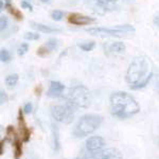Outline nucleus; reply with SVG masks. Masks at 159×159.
Instances as JSON below:
<instances>
[{
    "label": "nucleus",
    "instance_id": "f257e3e1",
    "mask_svg": "<svg viewBox=\"0 0 159 159\" xmlns=\"http://www.w3.org/2000/svg\"><path fill=\"white\" fill-rule=\"evenodd\" d=\"M110 108L114 116L121 119H126L139 112L140 107L136 100L130 94L123 91H118L110 97Z\"/></svg>",
    "mask_w": 159,
    "mask_h": 159
},
{
    "label": "nucleus",
    "instance_id": "f03ea898",
    "mask_svg": "<svg viewBox=\"0 0 159 159\" xmlns=\"http://www.w3.org/2000/svg\"><path fill=\"white\" fill-rule=\"evenodd\" d=\"M103 118L96 114H87L81 117L73 130V135L76 138H83L93 133L101 125Z\"/></svg>",
    "mask_w": 159,
    "mask_h": 159
},
{
    "label": "nucleus",
    "instance_id": "7ed1b4c3",
    "mask_svg": "<svg viewBox=\"0 0 159 159\" xmlns=\"http://www.w3.org/2000/svg\"><path fill=\"white\" fill-rule=\"evenodd\" d=\"M148 61L147 58L143 56H138L135 57L133 61L130 63L129 69L126 72V81L127 83L132 84H137L138 82H140L142 79H144L148 73Z\"/></svg>",
    "mask_w": 159,
    "mask_h": 159
},
{
    "label": "nucleus",
    "instance_id": "20e7f679",
    "mask_svg": "<svg viewBox=\"0 0 159 159\" xmlns=\"http://www.w3.org/2000/svg\"><path fill=\"white\" fill-rule=\"evenodd\" d=\"M68 101L75 108H86L90 104V92L82 85L74 86L69 91Z\"/></svg>",
    "mask_w": 159,
    "mask_h": 159
},
{
    "label": "nucleus",
    "instance_id": "39448f33",
    "mask_svg": "<svg viewBox=\"0 0 159 159\" xmlns=\"http://www.w3.org/2000/svg\"><path fill=\"white\" fill-rule=\"evenodd\" d=\"M74 109L75 107L69 101L66 102L65 104L56 105L52 108V116L54 118L55 121L69 124L73 121L74 118Z\"/></svg>",
    "mask_w": 159,
    "mask_h": 159
},
{
    "label": "nucleus",
    "instance_id": "423d86ee",
    "mask_svg": "<svg viewBox=\"0 0 159 159\" xmlns=\"http://www.w3.org/2000/svg\"><path fill=\"white\" fill-rule=\"evenodd\" d=\"M91 35H110V36H119V35L125 34V33L135 32V28L129 25H117L115 28L108 29V28H90L86 30Z\"/></svg>",
    "mask_w": 159,
    "mask_h": 159
},
{
    "label": "nucleus",
    "instance_id": "0eeeda50",
    "mask_svg": "<svg viewBox=\"0 0 159 159\" xmlns=\"http://www.w3.org/2000/svg\"><path fill=\"white\" fill-rule=\"evenodd\" d=\"M82 159H123L120 151L117 148H110L103 151H97V152H90V154L85 155Z\"/></svg>",
    "mask_w": 159,
    "mask_h": 159
},
{
    "label": "nucleus",
    "instance_id": "6e6552de",
    "mask_svg": "<svg viewBox=\"0 0 159 159\" xmlns=\"http://www.w3.org/2000/svg\"><path fill=\"white\" fill-rule=\"evenodd\" d=\"M68 21L70 22V24L75 25H85L91 24V22H94L96 21V19L92 18V17L85 16V15H81V14H78V13H73V14L69 15Z\"/></svg>",
    "mask_w": 159,
    "mask_h": 159
},
{
    "label": "nucleus",
    "instance_id": "1a4fd4ad",
    "mask_svg": "<svg viewBox=\"0 0 159 159\" xmlns=\"http://www.w3.org/2000/svg\"><path fill=\"white\" fill-rule=\"evenodd\" d=\"M104 145H105L104 139L101 137H98V136L90 137L86 141V148L88 152H97V151H100L104 148Z\"/></svg>",
    "mask_w": 159,
    "mask_h": 159
},
{
    "label": "nucleus",
    "instance_id": "9d476101",
    "mask_svg": "<svg viewBox=\"0 0 159 159\" xmlns=\"http://www.w3.org/2000/svg\"><path fill=\"white\" fill-rule=\"evenodd\" d=\"M64 85L60 82H56V81H52L50 83V88L48 90L47 94L48 97L50 98H58V97L61 94V92L64 90Z\"/></svg>",
    "mask_w": 159,
    "mask_h": 159
},
{
    "label": "nucleus",
    "instance_id": "9b49d317",
    "mask_svg": "<svg viewBox=\"0 0 159 159\" xmlns=\"http://www.w3.org/2000/svg\"><path fill=\"white\" fill-rule=\"evenodd\" d=\"M18 122H19V129H20V134H21V138L24 142H28L30 140V129L27 127L22 117V111L21 109L19 110V117H18Z\"/></svg>",
    "mask_w": 159,
    "mask_h": 159
},
{
    "label": "nucleus",
    "instance_id": "f8f14e48",
    "mask_svg": "<svg viewBox=\"0 0 159 159\" xmlns=\"http://www.w3.org/2000/svg\"><path fill=\"white\" fill-rule=\"evenodd\" d=\"M32 27L34 29H36L40 32H43V33H54V32H61V29L58 28H53V27H50V25H43V24H37V22H31Z\"/></svg>",
    "mask_w": 159,
    "mask_h": 159
},
{
    "label": "nucleus",
    "instance_id": "ddd939ff",
    "mask_svg": "<svg viewBox=\"0 0 159 159\" xmlns=\"http://www.w3.org/2000/svg\"><path fill=\"white\" fill-rule=\"evenodd\" d=\"M153 78V73L150 72L148 74L147 76H145L144 79H142L140 82H138L137 84H134V85H130V88L132 89H140V88H143V87H145L148 84V82L151 81V79Z\"/></svg>",
    "mask_w": 159,
    "mask_h": 159
},
{
    "label": "nucleus",
    "instance_id": "4468645a",
    "mask_svg": "<svg viewBox=\"0 0 159 159\" xmlns=\"http://www.w3.org/2000/svg\"><path fill=\"white\" fill-rule=\"evenodd\" d=\"M14 158L15 159H19L21 157V154H22V148H21V143L18 138L15 137V140H14Z\"/></svg>",
    "mask_w": 159,
    "mask_h": 159
},
{
    "label": "nucleus",
    "instance_id": "2eb2a0df",
    "mask_svg": "<svg viewBox=\"0 0 159 159\" xmlns=\"http://www.w3.org/2000/svg\"><path fill=\"white\" fill-rule=\"evenodd\" d=\"M110 51L112 52H123L125 50V45L121 42H116V43H112L109 47Z\"/></svg>",
    "mask_w": 159,
    "mask_h": 159
},
{
    "label": "nucleus",
    "instance_id": "dca6fc26",
    "mask_svg": "<svg viewBox=\"0 0 159 159\" xmlns=\"http://www.w3.org/2000/svg\"><path fill=\"white\" fill-rule=\"evenodd\" d=\"M53 130V143H54V150L58 151L60 148V141H58V129L55 125H52Z\"/></svg>",
    "mask_w": 159,
    "mask_h": 159
},
{
    "label": "nucleus",
    "instance_id": "f3484780",
    "mask_svg": "<svg viewBox=\"0 0 159 159\" xmlns=\"http://www.w3.org/2000/svg\"><path fill=\"white\" fill-rule=\"evenodd\" d=\"M17 82H18V74H11L6 79V84L7 86H15Z\"/></svg>",
    "mask_w": 159,
    "mask_h": 159
},
{
    "label": "nucleus",
    "instance_id": "a211bd4d",
    "mask_svg": "<svg viewBox=\"0 0 159 159\" xmlns=\"http://www.w3.org/2000/svg\"><path fill=\"white\" fill-rule=\"evenodd\" d=\"M45 45L47 46L48 49H49L51 52H52L53 50H55L56 48H57V40H56L55 38H50V39L48 40V42L46 43Z\"/></svg>",
    "mask_w": 159,
    "mask_h": 159
},
{
    "label": "nucleus",
    "instance_id": "6ab92c4d",
    "mask_svg": "<svg viewBox=\"0 0 159 159\" xmlns=\"http://www.w3.org/2000/svg\"><path fill=\"white\" fill-rule=\"evenodd\" d=\"M7 25H9V19H7V17L4 16V15H1V16H0V30H1V32H3V31L7 29Z\"/></svg>",
    "mask_w": 159,
    "mask_h": 159
},
{
    "label": "nucleus",
    "instance_id": "aec40b11",
    "mask_svg": "<svg viewBox=\"0 0 159 159\" xmlns=\"http://www.w3.org/2000/svg\"><path fill=\"white\" fill-rule=\"evenodd\" d=\"M94 46H96V43H94L93 42H89V43H82V45H80V48H81L83 51L88 52V51H91L92 49H93Z\"/></svg>",
    "mask_w": 159,
    "mask_h": 159
},
{
    "label": "nucleus",
    "instance_id": "412c9836",
    "mask_svg": "<svg viewBox=\"0 0 159 159\" xmlns=\"http://www.w3.org/2000/svg\"><path fill=\"white\" fill-rule=\"evenodd\" d=\"M9 12L11 13V14L13 15V17H15L16 19H18V20H21L22 19V14H21V13H20L17 9L13 7L12 6L9 7Z\"/></svg>",
    "mask_w": 159,
    "mask_h": 159
},
{
    "label": "nucleus",
    "instance_id": "4be33fe9",
    "mask_svg": "<svg viewBox=\"0 0 159 159\" xmlns=\"http://www.w3.org/2000/svg\"><path fill=\"white\" fill-rule=\"evenodd\" d=\"M10 58H11V55H10V53L7 52V50L1 49V51H0V60H1V61H3V63H7V61H10Z\"/></svg>",
    "mask_w": 159,
    "mask_h": 159
},
{
    "label": "nucleus",
    "instance_id": "5701e85b",
    "mask_svg": "<svg viewBox=\"0 0 159 159\" xmlns=\"http://www.w3.org/2000/svg\"><path fill=\"white\" fill-rule=\"evenodd\" d=\"M28 49H29V45H28V43H21V45L19 46L18 49H17V54L20 56L24 55V54H25V52L28 51Z\"/></svg>",
    "mask_w": 159,
    "mask_h": 159
},
{
    "label": "nucleus",
    "instance_id": "b1692460",
    "mask_svg": "<svg viewBox=\"0 0 159 159\" xmlns=\"http://www.w3.org/2000/svg\"><path fill=\"white\" fill-rule=\"evenodd\" d=\"M51 16H52L53 20H55V21H60V20H61V18H63L64 14H63V12H61V11L55 10V11L52 12V15H51Z\"/></svg>",
    "mask_w": 159,
    "mask_h": 159
},
{
    "label": "nucleus",
    "instance_id": "393cba45",
    "mask_svg": "<svg viewBox=\"0 0 159 159\" xmlns=\"http://www.w3.org/2000/svg\"><path fill=\"white\" fill-rule=\"evenodd\" d=\"M50 52H51V51H50L49 49H48L47 46H46V45L42 46V47H40L39 49L37 50V54H38V55H40V56H46V55L49 54Z\"/></svg>",
    "mask_w": 159,
    "mask_h": 159
},
{
    "label": "nucleus",
    "instance_id": "a878e982",
    "mask_svg": "<svg viewBox=\"0 0 159 159\" xmlns=\"http://www.w3.org/2000/svg\"><path fill=\"white\" fill-rule=\"evenodd\" d=\"M25 38L27 40H37L39 38V35L37 33H32V32H28L25 34Z\"/></svg>",
    "mask_w": 159,
    "mask_h": 159
},
{
    "label": "nucleus",
    "instance_id": "bb28decb",
    "mask_svg": "<svg viewBox=\"0 0 159 159\" xmlns=\"http://www.w3.org/2000/svg\"><path fill=\"white\" fill-rule=\"evenodd\" d=\"M97 3L99 4V6L103 7H109V4L111 3V2H116L117 0H96Z\"/></svg>",
    "mask_w": 159,
    "mask_h": 159
},
{
    "label": "nucleus",
    "instance_id": "cd10ccee",
    "mask_svg": "<svg viewBox=\"0 0 159 159\" xmlns=\"http://www.w3.org/2000/svg\"><path fill=\"white\" fill-rule=\"evenodd\" d=\"M7 101V93L3 90H1V91H0V103L3 104V103H6Z\"/></svg>",
    "mask_w": 159,
    "mask_h": 159
},
{
    "label": "nucleus",
    "instance_id": "c85d7f7f",
    "mask_svg": "<svg viewBox=\"0 0 159 159\" xmlns=\"http://www.w3.org/2000/svg\"><path fill=\"white\" fill-rule=\"evenodd\" d=\"M32 108H33L32 104H31V103H27V104L25 105L24 111L25 112V114H30V112L32 111Z\"/></svg>",
    "mask_w": 159,
    "mask_h": 159
},
{
    "label": "nucleus",
    "instance_id": "c756f323",
    "mask_svg": "<svg viewBox=\"0 0 159 159\" xmlns=\"http://www.w3.org/2000/svg\"><path fill=\"white\" fill-rule=\"evenodd\" d=\"M21 7H24V9H27V10H30V11H32V6H31V4L28 1H25V0L21 1Z\"/></svg>",
    "mask_w": 159,
    "mask_h": 159
},
{
    "label": "nucleus",
    "instance_id": "7c9ffc66",
    "mask_svg": "<svg viewBox=\"0 0 159 159\" xmlns=\"http://www.w3.org/2000/svg\"><path fill=\"white\" fill-rule=\"evenodd\" d=\"M4 7H7L6 3L3 2V0H1V1H0V10L2 11V10H4Z\"/></svg>",
    "mask_w": 159,
    "mask_h": 159
},
{
    "label": "nucleus",
    "instance_id": "2f4dec72",
    "mask_svg": "<svg viewBox=\"0 0 159 159\" xmlns=\"http://www.w3.org/2000/svg\"><path fill=\"white\" fill-rule=\"evenodd\" d=\"M3 2L6 3V7H11V3H12V0H3Z\"/></svg>",
    "mask_w": 159,
    "mask_h": 159
},
{
    "label": "nucleus",
    "instance_id": "473e14b6",
    "mask_svg": "<svg viewBox=\"0 0 159 159\" xmlns=\"http://www.w3.org/2000/svg\"><path fill=\"white\" fill-rule=\"evenodd\" d=\"M3 144H4V140H2L1 141V145H0V147H1V148H0V155H2V154H3Z\"/></svg>",
    "mask_w": 159,
    "mask_h": 159
},
{
    "label": "nucleus",
    "instance_id": "72a5a7b5",
    "mask_svg": "<svg viewBox=\"0 0 159 159\" xmlns=\"http://www.w3.org/2000/svg\"><path fill=\"white\" fill-rule=\"evenodd\" d=\"M154 22H155V24H157L159 25V17H156L155 20H154Z\"/></svg>",
    "mask_w": 159,
    "mask_h": 159
},
{
    "label": "nucleus",
    "instance_id": "f704fd0d",
    "mask_svg": "<svg viewBox=\"0 0 159 159\" xmlns=\"http://www.w3.org/2000/svg\"><path fill=\"white\" fill-rule=\"evenodd\" d=\"M42 2H43V3H48V2L50 1V0H40Z\"/></svg>",
    "mask_w": 159,
    "mask_h": 159
},
{
    "label": "nucleus",
    "instance_id": "c9c22d12",
    "mask_svg": "<svg viewBox=\"0 0 159 159\" xmlns=\"http://www.w3.org/2000/svg\"><path fill=\"white\" fill-rule=\"evenodd\" d=\"M157 79H158V81H157V82H158V84H159V75L157 76ZM158 86H159V85H158Z\"/></svg>",
    "mask_w": 159,
    "mask_h": 159
}]
</instances>
